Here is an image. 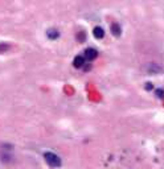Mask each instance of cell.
I'll return each mask as SVG.
<instances>
[{
	"label": "cell",
	"instance_id": "6da1fadb",
	"mask_svg": "<svg viewBox=\"0 0 164 169\" xmlns=\"http://www.w3.org/2000/svg\"><path fill=\"white\" fill-rule=\"evenodd\" d=\"M44 159L46 161V164H48L50 168L61 166V159L58 157L56 153H53V152H45L44 153Z\"/></svg>",
	"mask_w": 164,
	"mask_h": 169
},
{
	"label": "cell",
	"instance_id": "7a4b0ae2",
	"mask_svg": "<svg viewBox=\"0 0 164 169\" xmlns=\"http://www.w3.org/2000/svg\"><path fill=\"white\" fill-rule=\"evenodd\" d=\"M86 59H89V61H93V59H95L98 57V52L95 49H93V48H89V49L85 50V56H84Z\"/></svg>",
	"mask_w": 164,
	"mask_h": 169
},
{
	"label": "cell",
	"instance_id": "3957f363",
	"mask_svg": "<svg viewBox=\"0 0 164 169\" xmlns=\"http://www.w3.org/2000/svg\"><path fill=\"white\" fill-rule=\"evenodd\" d=\"M85 57L84 56H77L74 58V61H73V65H74V68H82V66H84V64H85Z\"/></svg>",
	"mask_w": 164,
	"mask_h": 169
},
{
	"label": "cell",
	"instance_id": "277c9868",
	"mask_svg": "<svg viewBox=\"0 0 164 169\" xmlns=\"http://www.w3.org/2000/svg\"><path fill=\"white\" fill-rule=\"evenodd\" d=\"M46 36L50 38V40H56L58 36H60V33H58V31L57 29H54V28H50V29H48L46 31Z\"/></svg>",
	"mask_w": 164,
	"mask_h": 169
},
{
	"label": "cell",
	"instance_id": "5b68a950",
	"mask_svg": "<svg viewBox=\"0 0 164 169\" xmlns=\"http://www.w3.org/2000/svg\"><path fill=\"white\" fill-rule=\"evenodd\" d=\"M93 34H94V37L95 38H102L103 36H105V32H103V29L101 27H95L94 28V32H93Z\"/></svg>",
	"mask_w": 164,
	"mask_h": 169
},
{
	"label": "cell",
	"instance_id": "8992f818",
	"mask_svg": "<svg viewBox=\"0 0 164 169\" xmlns=\"http://www.w3.org/2000/svg\"><path fill=\"white\" fill-rule=\"evenodd\" d=\"M111 29H113V33H114L115 36H119V34H120V27L118 25V24H113Z\"/></svg>",
	"mask_w": 164,
	"mask_h": 169
},
{
	"label": "cell",
	"instance_id": "52a82bcc",
	"mask_svg": "<svg viewBox=\"0 0 164 169\" xmlns=\"http://www.w3.org/2000/svg\"><path fill=\"white\" fill-rule=\"evenodd\" d=\"M156 95H157V98H164V91H163L161 89L156 90Z\"/></svg>",
	"mask_w": 164,
	"mask_h": 169
}]
</instances>
